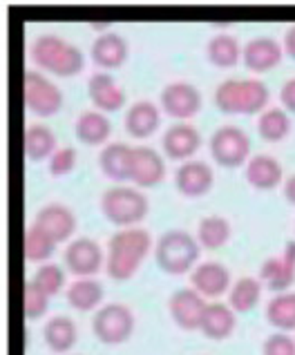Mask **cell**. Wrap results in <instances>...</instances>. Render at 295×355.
I'll use <instances>...</instances> for the list:
<instances>
[{
	"label": "cell",
	"instance_id": "11",
	"mask_svg": "<svg viewBox=\"0 0 295 355\" xmlns=\"http://www.w3.org/2000/svg\"><path fill=\"white\" fill-rule=\"evenodd\" d=\"M166 177V159L150 146L132 148L130 161V181L135 188H155Z\"/></svg>",
	"mask_w": 295,
	"mask_h": 355
},
{
	"label": "cell",
	"instance_id": "3",
	"mask_svg": "<svg viewBox=\"0 0 295 355\" xmlns=\"http://www.w3.org/2000/svg\"><path fill=\"white\" fill-rule=\"evenodd\" d=\"M212 101L221 114L253 116L269 110L271 92L260 78H226L215 87Z\"/></svg>",
	"mask_w": 295,
	"mask_h": 355
},
{
	"label": "cell",
	"instance_id": "30",
	"mask_svg": "<svg viewBox=\"0 0 295 355\" xmlns=\"http://www.w3.org/2000/svg\"><path fill=\"white\" fill-rule=\"evenodd\" d=\"M262 288L264 284L260 277H251L244 275L237 282H233V286L228 291V306L237 313V315H244V313H251L258 306V302L262 297Z\"/></svg>",
	"mask_w": 295,
	"mask_h": 355
},
{
	"label": "cell",
	"instance_id": "25",
	"mask_svg": "<svg viewBox=\"0 0 295 355\" xmlns=\"http://www.w3.org/2000/svg\"><path fill=\"white\" fill-rule=\"evenodd\" d=\"M132 148L121 141H110L99 155V168L103 177L124 186V181H130V161H132Z\"/></svg>",
	"mask_w": 295,
	"mask_h": 355
},
{
	"label": "cell",
	"instance_id": "10",
	"mask_svg": "<svg viewBox=\"0 0 295 355\" xmlns=\"http://www.w3.org/2000/svg\"><path fill=\"white\" fill-rule=\"evenodd\" d=\"M65 266L76 279L94 277L101 268H106V252L94 239L78 237L72 239L65 248Z\"/></svg>",
	"mask_w": 295,
	"mask_h": 355
},
{
	"label": "cell",
	"instance_id": "14",
	"mask_svg": "<svg viewBox=\"0 0 295 355\" xmlns=\"http://www.w3.org/2000/svg\"><path fill=\"white\" fill-rule=\"evenodd\" d=\"M130 56V45L126 36H121L115 29H106L101 32L90 47V58L99 67V72H110V69H119L126 65Z\"/></svg>",
	"mask_w": 295,
	"mask_h": 355
},
{
	"label": "cell",
	"instance_id": "35",
	"mask_svg": "<svg viewBox=\"0 0 295 355\" xmlns=\"http://www.w3.org/2000/svg\"><path fill=\"white\" fill-rule=\"evenodd\" d=\"M34 284L36 288H40L45 293V295L52 300L54 295H58L60 291L65 288V270L58 266V263H40V266L34 270L32 279H29Z\"/></svg>",
	"mask_w": 295,
	"mask_h": 355
},
{
	"label": "cell",
	"instance_id": "23",
	"mask_svg": "<svg viewBox=\"0 0 295 355\" xmlns=\"http://www.w3.org/2000/svg\"><path fill=\"white\" fill-rule=\"evenodd\" d=\"M112 135V123L108 114L99 112V110H85L81 112L74 121V137L78 139V144L96 148V146H108Z\"/></svg>",
	"mask_w": 295,
	"mask_h": 355
},
{
	"label": "cell",
	"instance_id": "36",
	"mask_svg": "<svg viewBox=\"0 0 295 355\" xmlns=\"http://www.w3.org/2000/svg\"><path fill=\"white\" fill-rule=\"evenodd\" d=\"M49 311V297L43 291L36 288L32 282L25 284L23 291V313L27 320H40Z\"/></svg>",
	"mask_w": 295,
	"mask_h": 355
},
{
	"label": "cell",
	"instance_id": "17",
	"mask_svg": "<svg viewBox=\"0 0 295 355\" xmlns=\"http://www.w3.org/2000/svg\"><path fill=\"white\" fill-rule=\"evenodd\" d=\"M201 135L192 123H172L161 137V150L170 161L186 164L201 148Z\"/></svg>",
	"mask_w": 295,
	"mask_h": 355
},
{
	"label": "cell",
	"instance_id": "20",
	"mask_svg": "<svg viewBox=\"0 0 295 355\" xmlns=\"http://www.w3.org/2000/svg\"><path fill=\"white\" fill-rule=\"evenodd\" d=\"M284 47L280 40L273 36H255L244 45V56L242 63L244 67L253 74H264L271 72L273 67H278L282 63Z\"/></svg>",
	"mask_w": 295,
	"mask_h": 355
},
{
	"label": "cell",
	"instance_id": "1",
	"mask_svg": "<svg viewBox=\"0 0 295 355\" xmlns=\"http://www.w3.org/2000/svg\"><path fill=\"white\" fill-rule=\"evenodd\" d=\"M155 243L146 228H124L108 239L106 272L115 282H128L137 275L141 263L146 261Z\"/></svg>",
	"mask_w": 295,
	"mask_h": 355
},
{
	"label": "cell",
	"instance_id": "26",
	"mask_svg": "<svg viewBox=\"0 0 295 355\" xmlns=\"http://www.w3.org/2000/svg\"><path fill=\"white\" fill-rule=\"evenodd\" d=\"M43 340L47 349L56 355H67L78 342V329L72 318L67 315H54L45 322L43 327Z\"/></svg>",
	"mask_w": 295,
	"mask_h": 355
},
{
	"label": "cell",
	"instance_id": "40",
	"mask_svg": "<svg viewBox=\"0 0 295 355\" xmlns=\"http://www.w3.org/2000/svg\"><path fill=\"white\" fill-rule=\"evenodd\" d=\"M282 47H284V54L295 60V23L291 27H287V32H284Z\"/></svg>",
	"mask_w": 295,
	"mask_h": 355
},
{
	"label": "cell",
	"instance_id": "29",
	"mask_svg": "<svg viewBox=\"0 0 295 355\" xmlns=\"http://www.w3.org/2000/svg\"><path fill=\"white\" fill-rule=\"evenodd\" d=\"M56 135L54 130L45 125V123H32L27 125L25 130V139H23V148H25V155L29 161H49L52 155L58 150L56 146Z\"/></svg>",
	"mask_w": 295,
	"mask_h": 355
},
{
	"label": "cell",
	"instance_id": "38",
	"mask_svg": "<svg viewBox=\"0 0 295 355\" xmlns=\"http://www.w3.org/2000/svg\"><path fill=\"white\" fill-rule=\"evenodd\" d=\"M262 355H295V338L289 333H271L262 344Z\"/></svg>",
	"mask_w": 295,
	"mask_h": 355
},
{
	"label": "cell",
	"instance_id": "2",
	"mask_svg": "<svg viewBox=\"0 0 295 355\" xmlns=\"http://www.w3.org/2000/svg\"><path fill=\"white\" fill-rule=\"evenodd\" d=\"M29 58H32L38 72L43 69V74L47 72L60 78H72L83 72L85 67V54L74 43H69L54 32L38 34L32 40Z\"/></svg>",
	"mask_w": 295,
	"mask_h": 355
},
{
	"label": "cell",
	"instance_id": "18",
	"mask_svg": "<svg viewBox=\"0 0 295 355\" xmlns=\"http://www.w3.org/2000/svg\"><path fill=\"white\" fill-rule=\"evenodd\" d=\"M87 96L92 101L94 110L103 114L119 112L128 103L126 89L119 85V80L110 72H94L87 78Z\"/></svg>",
	"mask_w": 295,
	"mask_h": 355
},
{
	"label": "cell",
	"instance_id": "33",
	"mask_svg": "<svg viewBox=\"0 0 295 355\" xmlns=\"http://www.w3.org/2000/svg\"><path fill=\"white\" fill-rule=\"evenodd\" d=\"M230 221L221 215H208L199 219L197 224V241L203 250H217L221 246H226L230 239Z\"/></svg>",
	"mask_w": 295,
	"mask_h": 355
},
{
	"label": "cell",
	"instance_id": "34",
	"mask_svg": "<svg viewBox=\"0 0 295 355\" xmlns=\"http://www.w3.org/2000/svg\"><path fill=\"white\" fill-rule=\"evenodd\" d=\"M58 243L47 235L45 230L29 224L25 232V257L34 263H47V259L54 255Z\"/></svg>",
	"mask_w": 295,
	"mask_h": 355
},
{
	"label": "cell",
	"instance_id": "19",
	"mask_svg": "<svg viewBox=\"0 0 295 355\" xmlns=\"http://www.w3.org/2000/svg\"><path fill=\"white\" fill-rule=\"evenodd\" d=\"M190 286L195 288L201 297L217 300L233 286L230 270L221 261H201L190 272Z\"/></svg>",
	"mask_w": 295,
	"mask_h": 355
},
{
	"label": "cell",
	"instance_id": "37",
	"mask_svg": "<svg viewBox=\"0 0 295 355\" xmlns=\"http://www.w3.org/2000/svg\"><path fill=\"white\" fill-rule=\"evenodd\" d=\"M76 161H78L76 150L72 146H63V148H58L52 155V159L47 161V170H49V175L56 177V179L67 177L74 172Z\"/></svg>",
	"mask_w": 295,
	"mask_h": 355
},
{
	"label": "cell",
	"instance_id": "41",
	"mask_svg": "<svg viewBox=\"0 0 295 355\" xmlns=\"http://www.w3.org/2000/svg\"><path fill=\"white\" fill-rule=\"evenodd\" d=\"M284 199H287L291 206H295V175L284 179Z\"/></svg>",
	"mask_w": 295,
	"mask_h": 355
},
{
	"label": "cell",
	"instance_id": "6",
	"mask_svg": "<svg viewBox=\"0 0 295 355\" xmlns=\"http://www.w3.org/2000/svg\"><path fill=\"white\" fill-rule=\"evenodd\" d=\"M135 313L121 302L103 304L92 318V333L101 344L119 347L132 338L135 333Z\"/></svg>",
	"mask_w": 295,
	"mask_h": 355
},
{
	"label": "cell",
	"instance_id": "24",
	"mask_svg": "<svg viewBox=\"0 0 295 355\" xmlns=\"http://www.w3.org/2000/svg\"><path fill=\"white\" fill-rule=\"evenodd\" d=\"M237 327V313L228 306V302H208L206 311H203L199 331L208 340H228L233 331Z\"/></svg>",
	"mask_w": 295,
	"mask_h": 355
},
{
	"label": "cell",
	"instance_id": "9",
	"mask_svg": "<svg viewBox=\"0 0 295 355\" xmlns=\"http://www.w3.org/2000/svg\"><path fill=\"white\" fill-rule=\"evenodd\" d=\"M201 105V92L192 83H186V80H172L159 94L161 112L175 119L177 123H186L192 116H197Z\"/></svg>",
	"mask_w": 295,
	"mask_h": 355
},
{
	"label": "cell",
	"instance_id": "8",
	"mask_svg": "<svg viewBox=\"0 0 295 355\" xmlns=\"http://www.w3.org/2000/svg\"><path fill=\"white\" fill-rule=\"evenodd\" d=\"M23 96L29 112L40 119H49L58 114L65 103V96L60 92V87L43 72H38V69H27L25 72Z\"/></svg>",
	"mask_w": 295,
	"mask_h": 355
},
{
	"label": "cell",
	"instance_id": "21",
	"mask_svg": "<svg viewBox=\"0 0 295 355\" xmlns=\"http://www.w3.org/2000/svg\"><path fill=\"white\" fill-rule=\"evenodd\" d=\"M161 125V107L152 101H137L126 110L124 128L126 132L137 141L150 139Z\"/></svg>",
	"mask_w": 295,
	"mask_h": 355
},
{
	"label": "cell",
	"instance_id": "4",
	"mask_svg": "<svg viewBox=\"0 0 295 355\" xmlns=\"http://www.w3.org/2000/svg\"><path fill=\"white\" fill-rule=\"evenodd\" d=\"M199 255L201 246L197 237L181 228L166 230L155 243V261L166 275L179 277L192 272L199 263Z\"/></svg>",
	"mask_w": 295,
	"mask_h": 355
},
{
	"label": "cell",
	"instance_id": "15",
	"mask_svg": "<svg viewBox=\"0 0 295 355\" xmlns=\"http://www.w3.org/2000/svg\"><path fill=\"white\" fill-rule=\"evenodd\" d=\"M212 186H215V172L206 161L190 159L186 164H179L175 170V188L186 199H199L208 195Z\"/></svg>",
	"mask_w": 295,
	"mask_h": 355
},
{
	"label": "cell",
	"instance_id": "7",
	"mask_svg": "<svg viewBox=\"0 0 295 355\" xmlns=\"http://www.w3.org/2000/svg\"><path fill=\"white\" fill-rule=\"evenodd\" d=\"M210 157L215 159V164L235 170L239 166H246L251 159V137L237 125H221L210 135L208 139Z\"/></svg>",
	"mask_w": 295,
	"mask_h": 355
},
{
	"label": "cell",
	"instance_id": "28",
	"mask_svg": "<svg viewBox=\"0 0 295 355\" xmlns=\"http://www.w3.org/2000/svg\"><path fill=\"white\" fill-rule=\"evenodd\" d=\"M242 56H244V45H239V40L233 34L221 32L208 38L206 58L210 65H215L219 69H233L239 65Z\"/></svg>",
	"mask_w": 295,
	"mask_h": 355
},
{
	"label": "cell",
	"instance_id": "12",
	"mask_svg": "<svg viewBox=\"0 0 295 355\" xmlns=\"http://www.w3.org/2000/svg\"><path fill=\"white\" fill-rule=\"evenodd\" d=\"M206 306H208L206 297H201L192 286L177 288L168 300L170 318L181 331H199Z\"/></svg>",
	"mask_w": 295,
	"mask_h": 355
},
{
	"label": "cell",
	"instance_id": "5",
	"mask_svg": "<svg viewBox=\"0 0 295 355\" xmlns=\"http://www.w3.org/2000/svg\"><path fill=\"white\" fill-rule=\"evenodd\" d=\"M101 212L112 226L137 228L150 212V201L139 188L112 186L101 195Z\"/></svg>",
	"mask_w": 295,
	"mask_h": 355
},
{
	"label": "cell",
	"instance_id": "39",
	"mask_svg": "<svg viewBox=\"0 0 295 355\" xmlns=\"http://www.w3.org/2000/svg\"><path fill=\"white\" fill-rule=\"evenodd\" d=\"M280 105L289 114H295V76L284 80V85L280 87Z\"/></svg>",
	"mask_w": 295,
	"mask_h": 355
},
{
	"label": "cell",
	"instance_id": "16",
	"mask_svg": "<svg viewBox=\"0 0 295 355\" xmlns=\"http://www.w3.org/2000/svg\"><path fill=\"white\" fill-rule=\"evenodd\" d=\"M32 224L38 226L40 230H45L56 243H65V241L72 239V235L76 232L78 221H76L74 210L69 206L47 204L43 208H38Z\"/></svg>",
	"mask_w": 295,
	"mask_h": 355
},
{
	"label": "cell",
	"instance_id": "22",
	"mask_svg": "<svg viewBox=\"0 0 295 355\" xmlns=\"http://www.w3.org/2000/svg\"><path fill=\"white\" fill-rule=\"evenodd\" d=\"M244 177L255 190H276L280 184H284V168L282 164L271 155H255L248 159L244 166Z\"/></svg>",
	"mask_w": 295,
	"mask_h": 355
},
{
	"label": "cell",
	"instance_id": "31",
	"mask_svg": "<svg viewBox=\"0 0 295 355\" xmlns=\"http://www.w3.org/2000/svg\"><path fill=\"white\" fill-rule=\"evenodd\" d=\"M291 114L282 105H271L258 119V135L269 144H280L291 135Z\"/></svg>",
	"mask_w": 295,
	"mask_h": 355
},
{
	"label": "cell",
	"instance_id": "32",
	"mask_svg": "<svg viewBox=\"0 0 295 355\" xmlns=\"http://www.w3.org/2000/svg\"><path fill=\"white\" fill-rule=\"evenodd\" d=\"M264 315H267V322L278 333L295 331V291L273 295L267 304Z\"/></svg>",
	"mask_w": 295,
	"mask_h": 355
},
{
	"label": "cell",
	"instance_id": "13",
	"mask_svg": "<svg viewBox=\"0 0 295 355\" xmlns=\"http://www.w3.org/2000/svg\"><path fill=\"white\" fill-rule=\"evenodd\" d=\"M260 279L276 295L291 291L295 284V241H287L282 255L264 259L260 268Z\"/></svg>",
	"mask_w": 295,
	"mask_h": 355
},
{
	"label": "cell",
	"instance_id": "27",
	"mask_svg": "<svg viewBox=\"0 0 295 355\" xmlns=\"http://www.w3.org/2000/svg\"><path fill=\"white\" fill-rule=\"evenodd\" d=\"M103 297H106V288L103 284L94 277H85V279H74L69 286L65 288V300L67 304L78 313H90V311H99L103 306Z\"/></svg>",
	"mask_w": 295,
	"mask_h": 355
}]
</instances>
